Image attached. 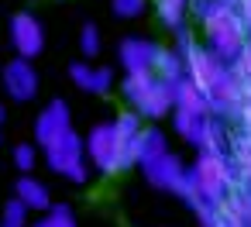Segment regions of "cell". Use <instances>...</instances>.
Returning a JSON list of instances; mask_svg holds the SVG:
<instances>
[{
	"instance_id": "1",
	"label": "cell",
	"mask_w": 251,
	"mask_h": 227,
	"mask_svg": "<svg viewBox=\"0 0 251 227\" xmlns=\"http://www.w3.org/2000/svg\"><path fill=\"white\" fill-rule=\"evenodd\" d=\"M193 14L203 21V31H206V42L210 49L224 59V62H234L248 42V25L244 18L227 4V0H189Z\"/></svg>"
},
{
	"instance_id": "2",
	"label": "cell",
	"mask_w": 251,
	"mask_h": 227,
	"mask_svg": "<svg viewBox=\"0 0 251 227\" xmlns=\"http://www.w3.org/2000/svg\"><path fill=\"white\" fill-rule=\"evenodd\" d=\"M234 189V162L227 151H200L196 165L186 172V182L179 189V196L186 203L193 200H210L220 203L224 196H230Z\"/></svg>"
},
{
	"instance_id": "3",
	"label": "cell",
	"mask_w": 251,
	"mask_h": 227,
	"mask_svg": "<svg viewBox=\"0 0 251 227\" xmlns=\"http://www.w3.org/2000/svg\"><path fill=\"white\" fill-rule=\"evenodd\" d=\"M83 151H86V141H83L76 131H66L59 141H52V145L45 148V158H49V165H52L59 176H66V179H73V182H86V179H90V165H86Z\"/></svg>"
},
{
	"instance_id": "4",
	"label": "cell",
	"mask_w": 251,
	"mask_h": 227,
	"mask_svg": "<svg viewBox=\"0 0 251 227\" xmlns=\"http://www.w3.org/2000/svg\"><path fill=\"white\" fill-rule=\"evenodd\" d=\"M131 107H134L141 117H148V121H158V117L172 114V110H176V83L155 76V79L131 100Z\"/></svg>"
},
{
	"instance_id": "5",
	"label": "cell",
	"mask_w": 251,
	"mask_h": 227,
	"mask_svg": "<svg viewBox=\"0 0 251 227\" xmlns=\"http://www.w3.org/2000/svg\"><path fill=\"white\" fill-rule=\"evenodd\" d=\"M86 158H90L93 169H100V172H121V165H117L114 121H110V124H97V127L86 134Z\"/></svg>"
},
{
	"instance_id": "6",
	"label": "cell",
	"mask_w": 251,
	"mask_h": 227,
	"mask_svg": "<svg viewBox=\"0 0 251 227\" xmlns=\"http://www.w3.org/2000/svg\"><path fill=\"white\" fill-rule=\"evenodd\" d=\"M141 172H145V179L155 186V189H165V193H176L179 196V189H182V182H186V165H182V158L179 155H172V151H165V155H158L155 162H148V165H141Z\"/></svg>"
},
{
	"instance_id": "7",
	"label": "cell",
	"mask_w": 251,
	"mask_h": 227,
	"mask_svg": "<svg viewBox=\"0 0 251 227\" xmlns=\"http://www.w3.org/2000/svg\"><path fill=\"white\" fill-rule=\"evenodd\" d=\"M11 45H14V52L25 55V59L42 55V49H45V31H42V25H38L35 14L21 11V14L11 18Z\"/></svg>"
},
{
	"instance_id": "8",
	"label": "cell",
	"mask_w": 251,
	"mask_h": 227,
	"mask_svg": "<svg viewBox=\"0 0 251 227\" xmlns=\"http://www.w3.org/2000/svg\"><path fill=\"white\" fill-rule=\"evenodd\" d=\"M138 134H141V114L127 110L114 117V138H117V165L131 169L138 165Z\"/></svg>"
},
{
	"instance_id": "9",
	"label": "cell",
	"mask_w": 251,
	"mask_h": 227,
	"mask_svg": "<svg viewBox=\"0 0 251 227\" xmlns=\"http://www.w3.org/2000/svg\"><path fill=\"white\" fill-rule=\"evenodd\" d=\"M66 131H73L69 103H66V100H52V103L38 114V121H35V141H38L42 148H49V145L59 141Z\"/></svg>"
},
{
	"instance_id": "10",
	"label": "cell",
	"mask_w": 251,
	"mask_h": 227,
	"mask_svg": "<svg viewBox=\"0 0 251 227\" xmlns=\"http://www.w3.org/2000/svg\"><path fill=\"white\" fill-rule=\"evenodd\" d=\"M4 90H7L14 100H21V103L38 93V73H35L31 59L18 55V59H11V62L4 66Z\"/></svg>"
},
{
	"instance_id": "11",
	"label": "cell",
	"mask_w": 251,
	"mask_h": 227,
	"mask_svg": "<svg viewBox=\"0 0 251 227\" xmlns=\"http://www.w3.org/2000/svg\"><path fill=\"white\" fill-rule=\"evenodd\" d=\"M155 52H158V45L148 42V38H124L117 55H121V66L127 73H138V69H151L155 66Z\"/></svg>"
},
{
	"instance_id": "12",
	"label": "cell",
	"mask_w": 251,
	"mask_h": 227,
	"mask_svg": "<svg viewBox=\"0 0 251 227\" xmlns=\"http://www.w3.org/2000/svg\"><path fill=\"white\" fill-rule=\"evenodd\" d=\"M69 76H73V83H76L79 90H86V93H110V86H114V73H110L107 66L76 62V66L69 69Z\"/></svg>"
},
{
	"instance_id": "13",
	"label": "cell",
	"mask_w": 251,
	"mask_h": 227,
	"mask_svg": "<svg viewBox=\"0 0 251 227\" xmlns=\"http://www.w3.org/2000/svg\"><path fill=\"white\" fill-rule=\"evenodd\" d=\"M176 110H189V114H213V107H210L206 93H203L189 76H182V79L176 83Z\"/></svg>"
},
{
	"instance_id": "14",
	"label": "cell",
	"mask_w": 251,
	"mask_h": 227,
	"mask_svg": "<svg viewBox=\"0 0 251 227\" xmlns=\"http://www.w3.org/2000/svg\"><path fill=\"white\" fill-rule=\"evenodd\" d=\"M155 76H162V79H169V83H179L182 76H186V59H182V52H176V49H162L158 45V52H155Z\"/></svg>"
},
{
	"instance_id": "15",
	"label": "cell",
	"mask_w": 251,
	"mask_h": 227,
	"mask_svg": "<svg viewBox=\"0 0 251 227\" xmlns=\"http://www.w3.org/2000/svg\"><path fill=\"white\" fill-rule=\"evenodd\" d=\"M165 151H169L165 148V134L158 127H141V134H138V165H148V162H155Z\"/></svg>"
},
{
	"instance_id": "16",
	"label": "cell",
	"mask_w": 251,
	"mask_h": 227,
	"mask_svg": "<svg viewBox=\"0 0 251 227\" xmlns=\"http://www.w3.org/2000/svg\"><path fill=\"white\" fill-rule=\"evenodd\" d=\"M18 196L31 206V210H49L52 206V196H49V189L38 182V179H31L28 172L18 179Z\"/></svg>"
},
{
	"instance_id": "17",
	"label": "cell",
	"mask_w": 251,
	"mask_h": 227,
	"mask_svg": "<svg viewBox=\"0 0 251 227\" xmlns=\"http://www.w3.org/2000/svg\"><path fill=\"white\" fill-rule=\"evenodd\" d=\"M158 4V18L176 31L186 25V11H189V0H155Z\"/></svg>"
},
{
	"instance_id": "18",
	"label": "cell",
	"mask_w": 251,
	"mask_h": 227,
	"mask_svg": "<svg viewBox=\"0 0 251 227\" xmlns=\"http://www.w3.org/2000/svg\"><path fill=\"white\" fill-rule=\"evenodd\" d=\"M35 227H76V213L66 203H55V206H49L45 220H38Z\"/></svg>"
},
{
	"instance_id": "19",
	"label": "cell",
	"mask_w": 251,
	"mask_h": 227,
	"mask_svg": "<svg viewBox=\"0 0 251 227\" xmlns=\"http://www.w3.org/2000/svg\"><path fill=\"white\" fill-rule=\"evenodd\" d=\"M28 203L21 200V196H14L7 206H4V227H25L28 224Z\"/></svg>"
},
{
	"instance_id": "20",
	"label": "cell",
	"mask_w": 251,
	"mask_h": 227,
	"mask_svg": "<svg viewBox=\"0 0 251 227\" xmlns=\"http://www.w3.org/2000/svg\"><path fill=\"white\" fill-rule=\"evenodd\" d=\"M230 73L241 79V86H251V35H248V42H244L241 55L230 62Z\"/></svg>"
},
{
	"instance_id": "21",
	"label": "cell",
	"mask_w": 251,
	"mask_h": 227,
	"mask_svg": "<svg viewBox=\"0 0 251 227\" xmlns=\"http://www.w3.org/2000/svg\"><path fill=\"white\" fill-rule=\"evenodd\" d=\"M79 49H83L86 59H97V55H100V31H97V25H83V31H79Z\"/></svg>"
},
{
	"instance_id": "22",
	"label": "cell",
	"mask_w": 251,
	"mask_h": 227,
	"mask_svg": "<svg viewBox=\"0 0 251 227\" xmlns=\"http://www.w3.org/2000/svg\"><path fill=\"white\" fill-rule=\"evenodd\" d=\"M35 162H38V151H35L31 145H18V148H14V165H18L21 172H31Z\"/></svg>"
},
{
	"instance_id": "23",
	"label": "cell",
	"mask_w": 251,
	"mask_h": 227,
	"mask_svg": "<svg viewBox=\"0 0 251 227\" xmlns=\"http://www.w3.org/2000/svg\"><path fill=\"white\" fill-rule=\"evenodd\" d=\"M110 4H114V14L121 18H138L145 11V0H110Z\"/></svg>"
},
{
	"instance_id": "24",
	"label": "cell",
	"mask_w": 251,
	"mask_h": 227,
	"mask_svg": "<svg viewBox=\"0 0 251 227\" xmlns=\"http://www.w3.org/2000/svg\"><path fill=\"white\" fill-rule=\"evenodd\" d=\"M227 4H230V7H234V11L244 18V25L251 28V0H227Z\"/></svg>"
},
{
	"instance_id": "25",
	"label": "cell",
	"mask_w": 251,
	"mask_h": 227,
	"mask_svg": "<svg viewBox=\"0 0 251 227\" xmlns=\"http://www.w3.org/2000/svg\"><path fill=\"white\" fill-rule=\"evenodd\" d=\"M244 203H248V227H251V189H244Z\"/></svg>"
},
{
	"instance_id": "26",
	"label": "cell",
	"mask_w": 251,
	"mask_h": 227,
	"mask_svg": "<svg viewBox=\"0 0 251 227\" xmlns=\"http://www.w3.org/2000/svg\"><path fill=\"white\" fill-rule=\"evenodd\" d=\"M4 114H7V110H4V107H0V124H4Z\"/></svg>"
}]
</instances>
